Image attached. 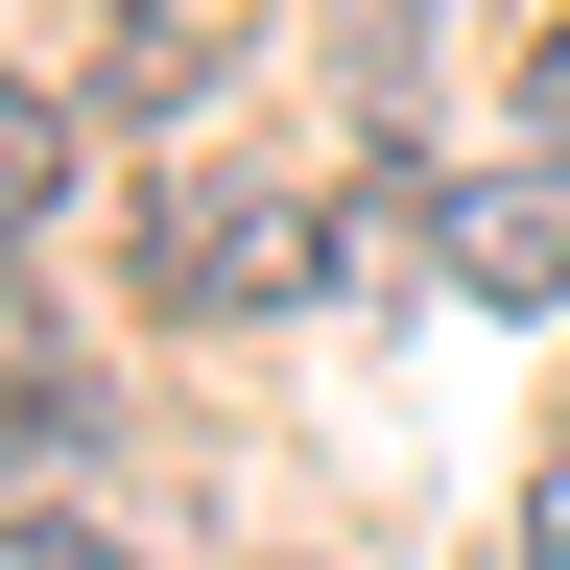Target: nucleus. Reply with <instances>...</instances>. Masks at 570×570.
Segmentation results:
<instances>
[{
    "mask_svg": "<svg viewBox=\"0 0 570 570\" xmlns=\"http://www.w3.org/2000/svg\"><path fill=\"white\" fill-rule=\"evenodd\" d=\"M142 262H167V309H309L356 262V190H285V167H190L142 214Z\"/></svg>",
    "mask_w": 570,
    "mask_h": 570,
    "instance_id": "f257e3e1",
    "label": "nucleus"
},
{
    "mask_svg": "<svg viewBox=\"0 0 570 570\" xmlns=\"http://www.w3.org/2000/svg\"><path fill=\"white\" fill-rule=\"evenodd\" d=\"M428 285H475V309H570V167H452V190H428Z\"/></svg>",
    "mask_w": 570,
    "mask_h": 570,
    "instance_id": "f03ea898",
    "label": "nucleus"
},
{
    "mask_svg": "<svg viewBox=\"0 0 570 570\" xmlns=\"http://www.w3.org/2000/svg\"><path fill=\"white\" fill-rule=\"evenodd\" d=\"M48 452H96V356L0 285V475H48Z\"/></svg>",
    "mask_w": 570,
    "mask_h": 570,
    "instance_id": "7ed1b4c3",
    "label": "nucleus"
},
{
    "mask_svg": "<svg viewBox=\"0 0 570 570\" xmlns=\"http://www.w3.org/2000/svg\"><path fill=\"white\" fill-rule=\"evenodd\" d=\"M48 190H71V96H0V238H24Z\"/></svg>",
    "mask_w": 570,
    "mask_h": 570,
    "instance_id": "20e7f679",
    "label": "nucleus"
},
{
    "mask_svg": "<svg viewBox=\"0 0 570 570\" xmlns=\"http://www.w3.org/2000/svg\"><path fill=\"white\" fill-rule=\"evenodd\" d=\"M0 570H119V547L71 523V499H24V523H0Z\"/></svg>",
    "mask_w": 570,
    "mask_h": 570,
    "instance_id": "39448f33",
    "label": "nucleus"
},
{
    "mask_svg": "<svg viewBox=\"0 0 570 570\" xmlns=\"http://www.w3.org/2000/svg\"><path fill=\"white\" fill-rule=\"evenodd\" d=\"M523 96H547V167H570V24H547V48H523Z\"/></svg>",
    "mask_w": 570,
    "mask_h": 570,
    "instance_id": "423d86ee",
    "label": "nucleus"
},
{
    "mask_svg": "<svg viewBox=\"0 0 570 570\" xmlns=\"http://www.w3.org/2000/svg\"><path fill=\"white\" fill-rule=\"evenodd\" d=\"M523 570H570V452H547V499H523Z\"/></svg>",
    "mask_w": 570,
    "mask_h": 570,
    "instance_id": "0eeeda50",
    "label": "nucleus"
}]
</instances>
